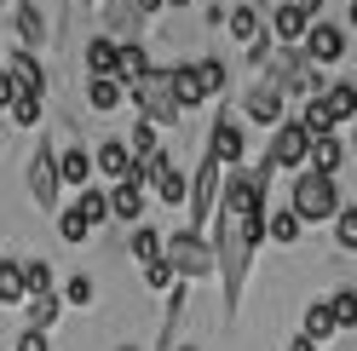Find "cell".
I'll return each mask as SVG.
<instances>
[{"label": "cell", "instance_id": "1", "mask_svg": "<svg viewBox=\"0 0 357 351\" xmlns=\"http://www.w3.org/2000/svg\"><path fill=\"white\" fill-rule=\"evenodd\" d=\"M259 219H265V213L219 208V236H213V271H219V282H225V311H236V305H242V282H248L254 248L265 242V236H259Z\"/></svg>", "mask_w": 357, "mask_h": 351}, {"label": "cell", "instance_id": "2", "mask_svg": "<svg viewBox=\"0 0 357 351\" xmlns=\"http://www.w3.org/2000/svg\"><path fill=\"white\" fill-rule=\"evenodd\" d=\"M334 208H340V185H334V173L300 167L294 173V190H288V213H294L300 225H323Z\"/></svg>", "mask_w": 357, "mask_h": 351}, {"label": "cell", "instance_id": "3", "mask_svg": "<svg viewBox=\"0 0 357 351\" xmlns=\"http://www.w3.org/2000/svg\"><path fill=\"white\" fill-rule=\"evenodd\" d=\"M162 259L173 265L178 282H202V276H213V242H208L202 231H173V236H162Z\"/></svg>", "mask_w": 357, "mask_h": 351}, {"label": "cell", "instance_id": "4", "mask_svg": "<svg viewBox=\"0 0 357 351\" xmlns=\"http://www.w3.org/2000/svg\"><path fill=\"white\" fill-rule=\"evenodd\" d=\"M127 98L139 104V116H144L150 127H173L178 116H185V109L173 104V86H167V70H155V63H150V70H144L139 81H127Z\"/></svg>", "mask_w": 357, "mask_h": 351}, {"label": "cell", "instance_id": "5", "mask_svg": "<svg viewBox=\"0 0 357 351\" xmlns=\"http://www.w3.org/2000/svg\"><path fill=\"white\" fill-rule=\"evenodd\" d=\"M219 190H225V167H219L213 156L190 173V185H185V202H190V231H202L213 225V213H219Z\"/></svg>", "mask_w": 357, "mask_h": 351}, {"label": "cell", "instance_id": "6", "mask_svg": "<svg viewBox=\"0 0 357 351\" xmlns=\"http://www.w3.org/2000/svg\"><path fill=\"white\" fill-rule=\"evenodd\" d=\"M305 144H311V139H305V127L282 116V121L271 127V150H265V167H277V173H300V167H305Z\"/></svg>", "mask_w": 357, "mask_h": 351}, {"label": "cell", "instance_id": "7", "mask_svg": "<svg viewBox=\"0 0 357 351\" xmlns=\"http://www.w3.org/2000/svg\"><path fill=\"white\" fill-rule=\"evenodd\" d=\"M300 52L317 63V70H323V63H340V58H346V24L311 17V24H305V40H300Z\"/></svg>", "mask_w": 357, "mask_h": 351}, {"label": "cell", "instance_id": "8", "mask_svg": "<svg viewBox=\"0 0 357 351\" xmlns=\"http://www.w3.org/2000/svg\"><path fill=\"white\" fill-rule=\"evenodd\" d=\"M58 150L40 139L35 144V156H29V196H35V208H58Z\"/></svg>", "mask_w": 357, "mask_h": 351}, {"label": "cell", "instance_id": "9", "mask_svg": "<svg viewBox=\"0 0 357 351\" xmlns=\"http://www.w3.org/2000/svg\"><path fill=\"white\" fill-rule=\"evenodd\" d=\"M104 208L109 219H121V225H139V213H144V185L139 179H116L104 190Z\"/></svg>", "mask_w": 357, "mask_h": 351}, {"label": "cell", "instance_id": "10", "mask_svg": "<svg viewBox=\"0 0 357 351\" xmlns=\"http://www.w3.org/2000/svg\"><path fill=\"white\" fill-rule=\"evenodd\" d=\"M242 116H248L254 127H277V121H282V93H277L271 81L248 86V98H242Z\"/></svg>", "mask_w": 357, "mask_h": 351}, {"label": "cell", "instance_id": "11", "mask_svg": "<svg viewBox=\"0 0 357 351\" xmlns=\"http://www.w3.org/2000/svg\"><path fill=\"white\" fill-rule=\"evenodd\" d=\"M167 86H173V104H178V109L208 104V86H202V70H196V63H173V70H167Z\"/></svg>", "mask_w": 357, "mask_h": 351}, {"label": "cell", "instance_id": "12", "mask_svg": "<svg viewBox=\"0 0 357 351\" xmlns=\"http://www.w3.org/2000/svg\"><path fill=\"white\" fill-rule=\"evenodd\" d=\"M242 150H248V144H242V127H231L225 116H219L213 133H208V156H213L219 167H242Z\"/></svg>", "mask_w": 357, "mask_h": 351}, {"label": "cell", "instance_id": "13", "mask_svg": "<svg viewBox=\"0 0 357 351\" xmlns=\"http://www.w3.org/2000/svg\"><path fill=\"white\" fill-rule=\"evenodd\" d=\"M121 104H127V86L116 75H86V109L93 116H116Z\"/></svg>", "mask_w": 357, "mask_h": 351}, {"label": "cell", "instance_id": "14", "mask_svg": "<svg viewBox=\"0 0 357 351\" xmlns=\"http://www.w3.org/2000/svg\"><path fill=\"white\" fill-rule=\"evenodd\" d=\"M93 173H98V179H109V185H116V179H132L127 144H121V139H104V144L93 150Z\"/></svg>", "mask_w": 357, "mask_h": 351}, {"label": "cell", "instance_id": "15", "mask_svg": "<svg viewBox=\"0 0 357 351\" xmlns=\"http://www.w3.org/2000/svg\"><path fill=\"white\" fill-rule=\"evenodd\" d=\"M305 24H311V17L282 0V6L271 12V47H300V40H305Z\"/></svg>", "mask_w": 357, "mask_h": 351}, {"label": "cell", "instance_id": "16", "mask_svg": "<svg viewBox=\"0 0 357 351\" xmlns=\"http://www.w3.org/2000/svg\"><path fill=\"white\" fill-rule=\"evenodd\" d=\"M340 162H346L340 133H317V139L305 144V167H311V173H340Z\"/></svg>", "mask_w": 357, "mask_h": 351}, {"label": "cell", "instance_id": "17", "mask_svg": "<svg viewBox=\"0 0 357 351\" xmlns=\"http://www.w3.org/2000/svg\"><path fill=\"white\" fill-rule=\"evenodd\" d=\"M58 185H70V190L93 185V150H81V144L58 150Z\"/></svg>", "mask_w": 357, "mask_h": 351}, {"label": "cell", "instance_id": "18", "mask_svg": "<svg viewBox=\"0 0 357 351\" xmlns=\"http://www.w3.org/2000/svg\"><path fill=\"white\" fill-rule=\"evenodd\" d=\"M259 236H271L277 248H294L300 236H305V225H300V219L288 213V208H265V219H259Z\"/></svg>", "mask_w": 357, "mask_h": 351}, {"label": "cell", "instance_id": "19", "mask_svg": "<svg viewBox=\"0 0 357 351\" xmlns=\"http://www.w3.org/2000/svg\"><path fill=\"white\" fill-rule=\"evenodd\" d=\"M47 47V17L35 12V0H17V52H40Z\"/></svg>", "mask_w": 357, "mask_h": 351}, {"label": "cell", "instance_id": "20", "mask_svg": "<svg viewBox=\"0 0 357 351\" xmlns=\"http://www.w3.org/2000/svg\"><path fill=\"white\" fill-rule=\"evenodd\" d=\"M323 104H328L334 127H351V116H357V81H323Z\"/></svg>", "mask_w": 357, "mask_h": 351}, {"label": "cell", "instance_id": "21", "mask_svg": "<svg viewBox=\"0 0 357 351\" xmlns=\"http://www.w3.org/2000/svg\"><path fill=\"white\" fill-rule=\"evenodd\" d=\"M150 70V52H144V40H116V70H109V75H116L121 86L127 81H139Z\"/></svg>", "mask_w": 357, "mask_h": 351}, {"label": "cell", "instance_id": "22", "mask_svg": "<svg viewBox=\"0 0 357 351\" xmlns=\"http://www.w3.org/2000/svg\"><path fill=\"white\" fill-rule=\"evenodd\" d=\"M6 70H12V81L24 86V93H40V98H47V63H40L35 52H12Z\"/></svg>", "mask_w": 357, "mask_h": 351}, {"label": "cell", "instance_id": "23", "mask_svg": "<svg viewBox=\"0 0 357 351\" xmlns=\"http://www.w3.org/2000/svg\"><path fill=\"white\" fill-rule=\"evenodd\" d=\"M225 29H231L236 47H254L265 35V17H259V6H236V12H225Z\"/></svg>", "mask_w": 357, "mask_h": 351}, {"label": "cell", "instance_id": "24", "mask_svg": "<svg viewBox=\"0 0 357 351\" xmlns=\"http://www.w3.org/2000/svg\"><path fill=\"white\" fill-rule=\"evenodd\" d=\"M24 317H29V328H40V334H47V328L63 317V299H58V288H47V294H29V299H24Z\"/></svg>", "mask_w": 357, "mask_h": 351}, {"label": "cell", "instance_id": "25", "mask_svg": "<svg viewBox=\"0 0 357 351\" xmlns=\"http://www.w3.org/2000/svg\"><path fill=\"white\" fill-rule=\"evenodd\" d=\"M300 127H305V139H317V133H340L334 127V116H328V104H323V93H311L305 104H300V116H294Z\"/></svg>", "mask_w": 357, "mask_h": 351}, {"label": "cell", "instance_id": "26", "mask_svg": "<svg viewBox=\"0 0 357 351\" xmlns=\"http://www.w3.org/2000/svg\"><path fill=\"white\" fill-rule=\"evenodd\" d=\"M70 213L81 219L86 231H93L98 219H109V208H104V190H98V185H81V190H75V202H70Z\"/></svg>", "mask_w": 357, "mask_h": 351}, {"label": "cell", "instance_id": "27", "mask_svg": "<svg viewBox=\"0 0 357 351\" xmlns=\"http://www.w3.org/2000/svg\"><path fill=\"white\" fill-rule=\"evenodd\" d=\"M323 305L334 317V334H351V328H357V288H334Z\"/></svg>", "mask_w": 357, "mask_h": 351}, {"label": "cell", "instance_id": "28", "mask_svg": "<svg viewBox=\"0 0 357 351\" xmlns=\"http://www.w3.org/2000/svg\"><path fill=\"white\" fill-rule=\"evenodd\" d=\"M81 58H86V75H109L116 70V35H93Z\"/></svg>", "mask_w": 357, "mask_h": 351}, {"label": "cell", "instance_id": "29", "mask_svg": "<svg viewBox=\"0 0 357 351\" xmlns=\"http://www.w3.org/2000/svg\"><path fill=\"white\" fill-rule=\"evenodd\" d=\"M300 334L311 340V345H323L328 334H334V317H328V305L317 299V305H305V317H300Z\"/></svg>", "mask_w": 357, "mask_h": 351}, {"label": "cell", "instance_id": "30", "mask_svg": "<svg viewBox=\"0 0 357 351\" xmlns=\"http://www.w3.org/2000/svg\"><path fill=\"white\" fill-rule=\"evenodd\" d=\"M127 248H132V259H139V265H150V259H162V231H150V225H132Z\"/></svg>", "mask_w": 357, "mask_h": 351}, {"label": "cell", "instance_id": "31", "mask_svg": "<svg viewBox=\"0 0 357 351\" xmlns=\"http://www.w3.org/2000/svg\"><path fill=\"white\" fill-rule=\"evenodd\" d=\"M155 150H162V133H155V127L139 116V127L127 133V156H132V162H144V156H155Z\"/></svg>", "mask_w": 357, "mask_h": 351}, {"label": "cell", "instance_id": "32", "mask_svg": "<svg viewBox=\"0 0 357 351\" xmlns=\"http://www.w3.org/2000/svg\"><path fill=\"white\" fill-rule=\"evenodd\" d=\"M328 219H334V242H340V248L351 254V248H357V202H340Z\"/></svg>", "mask_w": 357, "mask_h": 351}, {"label": "cell", "instance_id": "33", "mask_svg": "<svg viewBox=\"0 0 357 351\" xmlns=\"http://www.w3.org/2000/svg\"><path fill=\"white\" fill-rule=\"evenodd\" d=\"M17 271H24V299L52 288V265H47V259H17Z\"/></svg>", "mask_w": 357, "mask_h": 351}, {"label": "cell", "instance_id": "34", "mask_svg": "<svg viewBox=\"0 0 357 351\" xmlns=\"http://www.w3.org/2000/svg\"><path fill=\"white\" fill-rule=\"evenodd\" d=\"M40 104H47L40 93H24V86H17V98H12V121H17V127H29V133H35V127H40Z\"/></svg>", "mask_w": 357, "mask_h": 351}, {"label": "cell", "instance_id": "35", "mask_svg": "<svg viewBox=\"0 0 357 351\" xmlns=\"http://www.w3.org/2000/svg\"><path fill=\"white\" fill-rule=\"evenodd\" d=\"M0 305H24V271H17V259H0Z\"/></svg>", "mask_w": 357, "mask_h": 351}, {"label": "cell", "instance_id": "36", "mask_svg": "<svg viewBox=\"0 0 357 351\" xmlns=\"http://www.w3.org/2000/svg\"><path fill=\"white\" fill-rule=\"evenodd\" d=\"M93 294H98V288H93V276H81V271H75V276L58 288V299H63V305H81V311L93 305Z\"/></svg>", "mask_w": 357, "mask_h": 351}, {"label": "cell", "instance_id": "37", "mask_svg": "<svg viewBox=\"0 0 357 351\" xmlns=\"http://www.w3.org/2000/svg\"><path fill=\"white\" fill-rule=\"evenodd\" d=\"M173 282H178V276H173L167 259H150V265H144V288H150V294H167Z\"/></svg>", "mask_w": 357, "mask_h": 351}, {"label": "cell", "instance_id": "38", "mask_svg": "<svg viewBox=\"0 0 357 351\" xmlns=\"http://www.w3.org/2000/svg\"><path fill=\"white\" fill-rule=\"evenodd\" d=\"M196 70H202V86H208V98H225V63H219V58H202Z\"/></svg>", "mask_w": 357, "mask_h": 351}, {"label": "cell", "instance_id": "39", "mask_svg": "<svg viewBox=\"0 0 357 351\" xmlns=\"http://www.w3.org/2000/svg\"><path fill=\"white\" fill-rule=\"evenodd\" d=\"M58 236H63V242H86V236H93V231H86L81 219H75L70 208H63V213H58Z\"/></svg>", "mask_w": 357, "mask_h": 351}, {"label": "cell", "instance_id": "40", "mask_svg": "<svg viewBox=\"0 0 357 351\" xmlns=\"http://www.w3.org/2000/svg\"><path fill=\"white\" fill-rule=\"evenodd\" d=\"M17 351H52V345H47L40 328H24V334H17Z\"/></svg>", "mask_w": 357, "mask_h": 351}, {"label": "cell", "instance_id": "41", "mask_svg": "<svg viewBox=\"0 0 357 351\" xmlns=\"http://www.w3.org/2000/svg\"><path fill=\"white\" fill-rule=\"evenodd\" d=\"M12 98H17V81H12V70H0V109H12Z\"/></svg>", "mask_w": 357, "mask_h": 351}, {"label": "cell", "instance_id": "42", "mask_svg": "<svg viewBox=\"0 0 357 351\" xmlns=\"http://www.w3.org/2000/svg\"><path fill=\"white\" fill-rule=\"evenodd\" d=\"M288 351H323V345H311L305 334H294V340H288Z\"/></svg>", "mask_w": 357, "mask_h": 351}, {"label": "cell", "instance_id": "43", "mask_svg": "<svg viewBox=\"0 0 357 351\" xmlns=\"http://www.w3.org/2000/svg\"><path fill=\"white\" fill-rule=\"evenodd\" d=\"M132 6H139V12L150 17V12H162V0H132Z\"/></svg>", "mask_w": 357, "mask_h": 351}, {"label": "cell", "instance_id": "44", "mask_svg": "<svg viewBox=\"0 0 357 351\" xmlns=\"http://www.w3.org/2000/svg\"><path fill=\"white\" fill-rule=\"evenodd\" d=\"M162 6H190V0H162Z\"/></svg>", "mask_w": 357, "mask_h": 351}, {"label": "cell", "instance_id": "45", "mask_svg": "<svg viewBox=\"0 0 357 351\" xmlns=\"http://www.w3.org/2000/svg\"><path fill=\"white\" fill-rule=\"evenodd\" d=\"M0 144H6V127H0Z\"/></svg>", "mask_w": 357, "mask_h": 351}, {"label": "cell", "instance_id": "46", "mask_svg": "<svg viewBox=\"0 0 357 351\" xmlns=\"http://www.w3.org/2000/svg\"><path fill=\"white\" fill-rule=\"evenodd\" d=\"M178 351H196V345H178Z\"/></svg>", "mask_w": 357, "mask_h": 351}, {"label": "cell", "instance_id": "47", "mask_svg": "<svg viewBox=\"0 0 357 351\" xmlns=\"http://www.w3.org/2000/svg\"><path fill=\"white\" fill-rule=\"evenodd\" d=\"M81 6H93V0H81Z\"/></svg>", "mask_w": 357, "mask_h": 351}, {"label": "cell", "instance_id": "48", "mask_svg": "<svg viewBox=\"0 0 357 351\" xmlns=\"http://www.w3.org/2000/svg\"><path fill=\"white\" fill-rule=\"evenodd\" d=\"M121 351H132V345H121Z\"/></svg>", "mask_w": 357, "mask_h": 351}]
</instances>
